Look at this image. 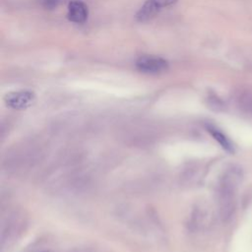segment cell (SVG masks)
I'll list each match as a JSON object with an SVG mask.
<instances>
[{
  "mask_svg": "<svg viewBox=\"0 0 252 252\" xmlns=\"http://www.w3.org/2000/svg\"><path fill=\"white\" fill-rule=\"evenodd\" d=\"M68 19L77 24H83L88 18V7L81 1H72L68 5Z\"/></svg>",
  "mask_w": 252,
  "mask_h": 252,
  "instance_id": "obj_4",
  "label": "cell"
},
{
  "mask_svg": "<svg viewBox=\"0 0 252 252\" xmlns=\"http://www.w3.org/2000/svg\"><path fill=\"white\" fill-rule=\"evenodd\" d=\"M136 67L143 73L158 74L167 70L168 62L158 56L145 55L136 61Z\"/></svg>",
  "mask_w": 252,
  "mask_h": 252,
  "instance_id": "obj_1",
  "label": "cell"
},
{
  "mask_svg": "<svg viewBox=\"0 0 252 252\" xmlns=\"http://www.w3.org/2000/svg\"><path fill=\"white\" fill-rule=\"evenodd\" d=\"M45 9L52 10L58 5V0H38Z\"/></svg>",
  "mask_w": 252,
  "mask_h": 252,
  "instance_id": "obj_6",
  "label": "cell"
},
{
  "mask_svg": "<svg viewBox=\"0 0 252 252\" xmlns=\"http://www.w3.org/2000/svg\"><path fill=\"white\" fill-rule=\"evenodd\" d=\"M177 0H147L136 15L139 22H146L153 18L162 8L175 4Z\"/></svg>",
  "mask_w": 252,
  "mask_h": 252,
  "instance_id": "obj_3",
  "label": "cell"
},
{
  "mask_svg": "<svg viewBox=\"0 0 252 252\" xmlns=\"http://www.w3.org/2000/svg\"><path fill=\"white\" fill-rule=\"evenodd\" d=\"M208 131L211 133V135L214 137V139L216 141H218V143L227 152L231 153L233 152V148H232V145L230 144L229 140L220 131H218L216 128L214 127H211V126H208Z\"/></svg>",
  "mask_w": 252,
  "mask_h": 252,
  "instance_id": "obj_5",
  "label": "cell"
},
{
  "mask_svg": "<svg viewBox=\"0 0 252 252\" xmlns=\"http://www.w3.org/2000/svg\"><path fill=\"white\" fill-rule=\"evenodd\" d=\"M34 99H35L34 94L30 91L12 92L7 94L4 97V100L9 107L18 109V110L26 109L32 106Z\"/></svg>",
  "mask_w": 252,
  "mask_h": 252,
  "instance_id": "obj_2",
  "label": "cell"
}]
</instances>
